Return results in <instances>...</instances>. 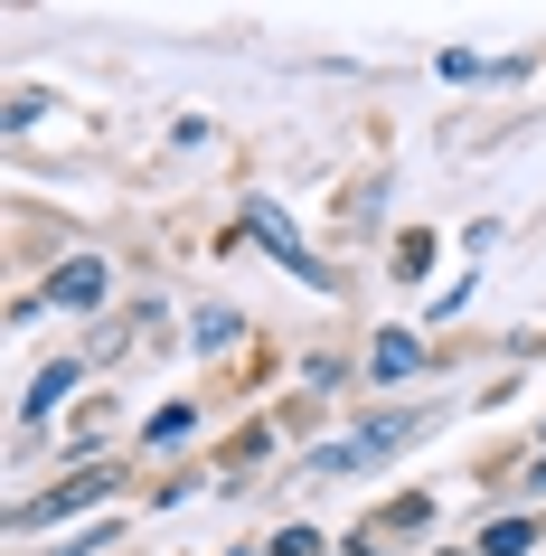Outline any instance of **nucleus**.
<instances>
[{"label":"nucleus","instance_id":"423d86ee","mask_svg":"<svg viewBox=\"0 0 546 556\" xmlns=\"http://www.w3.org/2000/svg\"><path fill=\"white\" fill-rule=\"evenodd\" d=\"M415 368H424V350H415V340H405V330H396V340L377 350V378H415Z\"/></svg>","mask_w":546,"mask_h":556},{"label":"nucleus","instance_id":"39448f33","mask_svg":"<svg viewBox=\"0 0 546 556\" xmlns=\"http://www.w3.org/2000/svg\"><path fill=\"white\" fill-rule=\"evenodd\" d=\"M528 547H537L528 519H490V538H481V556H528Z\"/></svg>","mask_w":546,"mask_h":556},{"label":"nucleus","instance_id":"7ed1b4c3","mask_svg":"<svg viewBox=\"0 0 546 556\" xmlns=\"http://www.w3.org/2000/svg\"><path fill=\"white\" fill-rule=\"evenodd\" d=\"M48 302H58V312H94V302H104V264L94 255L58 264V274H48Z\"/></svg>","mask_w":546,"mask_h":556},{"label":"nucleus","instance_id":"f257e3e1","mask_svg":"<svg viewBox=\"0 0 546 556\" xmlns=\"http://www.w3.org/2000/svg\"><path fill=\"white\" fill-rule=\"evenodd\" d=\"M104 491H114L104 471H76L66 491H48V500H20V509H10V528H48V519H66V509H94Z\"/></svg>","mask_w":546,"mask_h":556},{"label":"nucleus","instance_id":"f03ea898","mask_svg":"<svg viewBox=\"0 0 546 556\" xmlns=\"http://www.w3.org/2000/svg\"><path fill=\"white\" fill-rule=\"evenodd\" d=\"M76 378H86L76 358H48V368L29 378V396H20V425H48V415H58L66 396H76Z\"/></svg>","mask_w":546,"mask_h":556},{"label":"nucleus","instance_id":"0eeeda50","mask_svg":"<svg viewBox=\"0 0 546 556\" xmlns=\"http://www.w3.org/2000/svg\"><path fill=\"white\" fill-rule=\"evenodd\" d=\"M189 425H199V406H170L161 425H151V443H189Z\"/></svg>","mask_w":546,"mask_h":556},{"label":"nucleus","instance_id":"20e7f679","mask_svg":"<svg viewBox=\"0 0 546 556\" xmlns=\"http://www.w3.org/2000/svg\"><path fill=\"white\" fill-rule=\"evenodd\" d=\"M255 236H264V245H274V255L292 264V274H302V283H320V264L302 255V245H292V227H283V217H274V207H255Z\"/></svg>","mask_w":546,"mask_h":556},{"label":"nucleus","instance_id":"6e6552de","mask_svg":"<svg viewBox=\"0 0 546 556\" xmlns=\"http://www.w3.org/2000/svg\"><path fill=\"white\" fill-rule=\"evenodd\" d=\"M274 556H320V538H312V528H283V547H274Z\"/></svg>","mask_w":546,"mask_h":556}]
</instances>
